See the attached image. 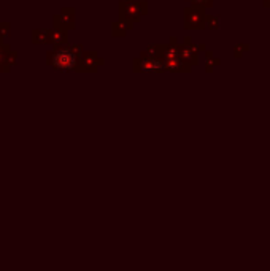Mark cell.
I'll return each instance as SVG.
<instances>
[{
    "label": "cell",
    "mask_w": 270,
    "mask_h": 271,
    "mask_svg": "<svg viewBox=\"0 0 270 271\" xmlns=\"http://www.w3.org/2000/svg\"><path fill=\"white\" fill-rule=\"evenodd\" d=\"M5 62H6V65L10 67V68L16 67V64H18V52H16V51L8 52L6 57H5Z\"/></svg>",
    "instance_id": "obj_7"
},
{
    "label": "cell",
    "mask_w": 270,
    "mask_h": 271,
    "mask_svg": "<svg viewBox=\"0 0 270 271\" xmlns=\"http://www.w3.org/2000/svg\"><path fill=\"white\" fill-rule=\"evenodd\" d=\"M11 37V24L6 21H0V38H10Z\"/></svg>",
    "instance_id": "obj_6"
},
{
    "label": "cell",
    "mask_w": 270,
    "mask_h": 271,
    "mask_svg": "<svg viewBox=\"0 0 270 271\" xmlns=\"http://www.w3.org/2000/svg\"><path fill=\"white\" fill-rule=\"evenodd\" d=\"M65 41H67V37L60 29L48 30V43H51V45L60 48V46H65Z\"/></svg>",
    "instance_id": "obj_3"
},
{
    "label": "cell",
    "mask_w": 270,
    "mask_h": 271,
    "mask_svg": "<svg viewBox=\"0 0 270 271\" xmlns=\"http://www.w3.org/2000/svg\"><path fill=\"white\" fill-rule=\"evenodd\" d=\"M54 24L57 29H73V10L64 8L62 13L54 16Z\"/></svg>",
    "instance_id": "obj_2"
},
{
    "label": "cell",
    "mask_w": 270,
    "mask_h": 271,
    "mask_svg": "<svg viewBox=\"0 0 270 271\" xmlns=\"http://www.w3.org/2000/svg\"><path fill=\"white\" fill-rule=\"evenodd\" d=\"M32 43H35V45H45V43H48V30H41V29L32 30Z\"/></svg>",
    "instance_id": "obj_5"
},
{
    "label": "cell",
    "mask_w": 270,
    "mask_h": 271,
    "mask_svg": "<svg viewBox=\"0 0 270 271\" xmlns=\"http://www.w3.org/2000/svg\"><path fill=\"white\" fill-rule=\"evenodd\" d=\"M10 51H11L10 43H5L3 38H0V73H8L11 70L5 62V57Z\"/></svg>",
    "instance_id": "obj_4"
},
{
    "label": "cell",
    "mask_w": 270,
    "mask_h": 271,
    "mask_svg": "<svg viewBox=\"0 0 270 271\" xmlns=\"http://www.w3.org/2000/svg\"><path fill=\"white\" fill-rule=\"evenodd\" d=\"M81 46H60L48 52V64L56 70H78Z\"/></svg>",
    "instance_id": "obj_1"
}]
</instances>
